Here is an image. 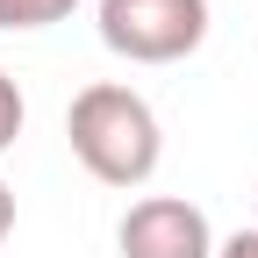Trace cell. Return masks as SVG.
<instances>
[{
  "mask_svg": "<svg viewBox=\"0 0 258 258\" xmlns=\"http://www.w3.org/2000/svg\"><path fill=\"white\" fill-rule=\"evenodd\" d=\"M64 144L72 158L101 179V186H144L158 172V158H165V129H158L151 101L137 86H115V79H93L72 93V108H64Z\"/></svg>",
  "mask_w": 258,
  "mask_h": 258,
  "instance_id": "6da1fadb",
  "label": "cell"
},
{
  "mask_svg": "<svg viewBox=\"0 0 258 258\" xmlns=\"http://www.w3.org/2000/svg\"><path fill=\"white\" fill-rule=\"evenodd\" d=\"M101 43L129 64H179L208 43V0H101Z\"/></svg>",
  "mask_w": 258,
  "mask_h": 258,
  "instance_id": "7a4b0ae2",
  "label": "cell"
},
{
  "mask_svg": "<svg viewBox=\"0 0 258 258\" xmlns=\"http://www.w3.org/2000/svg\"><path fill=\"white\" fill-rule=\"evenodd\" d=\"M115 251L122 258H215V230L179 194H144L115 222Z\"/></svg>",
  "mask_w": 258,
  "mask_h": 258,
  "instance_id": "3957f363",
  "label": "cell"
},
{
  "mask_svg": "<svg viewBox=\"0 0 258 258\" xmlns=\"http://www.w3.org/2000/svg\"><path fill=\"white\" fill-rule=\"evenodd\" d=\"M79 0H0V29H50V22H72Z\"/></svg>",
  "mask_w": 258,
  "mask_h": 258,
  "instance_id": "277c9868",
  "label": "cell"
},
{
  "mask_svg": "<svg viewBox=\"0 0 258 258\" xmlns=\"http://www.w3.org/2000/svg\"><path fill=\"white\" fill-rule=\"evenodd\" d=\"M22 122H29V108H22V86L0 72V158L15 151V137H22Z\"/></svg>",
  "mask_w": 258,
  "mask_h": 258,
  "instance_id": "5b68a950",
  "label": "cell"
},
{
  "mask_svg": "<svg viewBox=\"0 0 258 258\" xmlns=\"http://www.w3.org/2000/svg\"><path fill=\"white\" fill-rule=\"evenodd\" d=\"M215 258H258V222H251V230H237V237H222Z\"/></svg>",
  "mask_w": 258,
  "mask_h": 258,
  "instance_id": "8992f818",
  "label": "cell"
},
{
  "mask_svg": "<svg viewBox=\"0 0 258 258\" xmlns=\"http://www.w3.org/2000/svg\"><path fill=\"white\" fill-rule=\"evenodd\" d=\"M8 230H15V186L0 179V244H8Z\"/></svg>",
  "mask_w": 258,
  "mask_h": 258,
  "instance_id": "52a82bcc",
  "label": "cell"
}]
</instances>
